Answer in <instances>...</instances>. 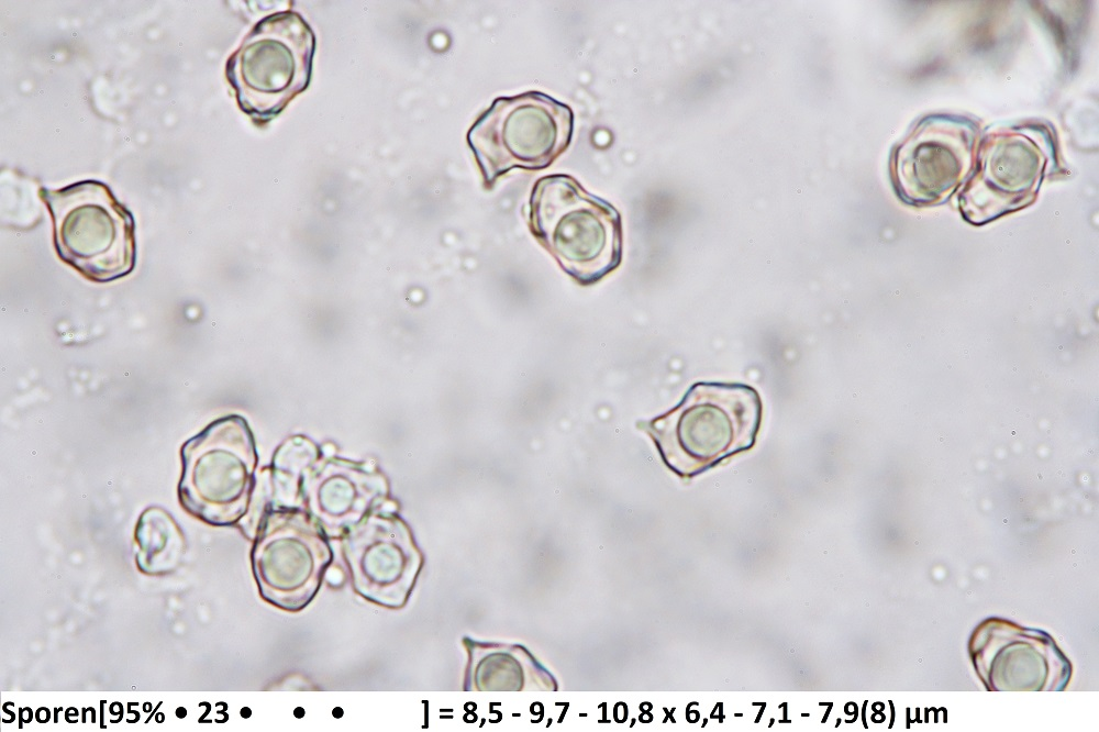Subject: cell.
Wrapping results in <instances>:
<instances>
[{
	"instance_id": "cell-1",
	"label": "cell",
	"mask_w": 1099,
	"mask_h": 732,
	"mask_svg": "<svg viewBox=\"0 0 1099 732\" xmlns=\"http://www.w3.org/2000/svg\"><path fill=\"white\" fill-rule=\"evenodd\" d=\"M761 420V397L751 386L701 381L642 429L670 469L692 477L753 447Z\"/></svg>"
},
{
	"instance_id": "cell-2",
	"label": "cell",
	"mask_w": 1099,
	"mask_h": 732,
	"mask_svg": "<svg viewBox=\"0 0 1099 732\" xmlns=\"http://www.w3.org/2000/svg\"><path fill=\"white\" fill-rule=\"evenodd\" d=\"M530 225L560 267L581 284L599 280L621 260L619 213L569 176L537 180L530 200Z\"/></svg>"
},
{
	"instance_id": "cell-3",
	"label": "cell",
	"mask_w": 1099,
	"mask_h": 732,
	"mask_svg": "<svg viewBox=\"0 0 1099 732\" xmlns=\"http://www.w3.org/2000/svg\"><path fill=\"white\" fill-rule=\"evenodd\" d=\"M59 258L86 279L108 282L129 275L136 259L132 214L110 188L84 180L42 190Z\"/></svg>"
},
{
	"instance_id": "cell-4",
	"label": "cell",
	"mask_w": 1099,
	"mask_h": 732,
	"mask_svg": "<svg viewBox=\"0 0 1099 732\" xmlns=\"http://www.w3.org/2000/svg\"><path fill=\"white\" fill-rule=\"evenodd\" d=\"M315 38L293 11L259 21L231 56L226 76L241 109L257 122H267L307 89Z\"/></svg>"
},
{
	"instance_id": "cell-5",
	"label": "cell",
	"mask_w": 1099,
	"mask_h": 732,
	"mask_svg": "<svg viewBox=\"0 0 1099 732\" xmlns=\"http://www.w3.org/2000/svg\"><path fill=\"white\" fill-rule=\"evenodd\" d=\"M571 134L570 108L530 91L496 99L470 127L467 141L490 184L512 168L550 166L568 147Z\"/></svg>"
},
{
	"instance_id": "cell-6",
	"label": "cell",
	"mask_w": 1099,
	"mask_h": 732,
	"mask_svg": "<svg viewBox=\"0 0 1099 732\" xmlns=\"http://www.w3.org/2000/svg\"><path fill=\"white\" fill-rule=\"evenodd\" d=\"M181 461L179 496L188 511L213 524L234 523L245 512L257 456L244 418L210 423L182 445Z\"/></svg>"
},
{
	"instance_id": "cell-7",
	"label": "cell",
	"mask_w": 1099,
	"mask_h": 732,
	"mask_svg": "<svg viewBox=\"0 0 1099 732\" xmlns=\"http://www.w3.org/2000/svg\"><path fill=\"white\" fill-rule=\"evenodd\" d=\"M331 550L320 524L299 510L269 512L263 520L253 559L260 581L275 588L314 591Z\"/></svg>"
},
{
	"instance_id": "cell-8",
	"label": "cell",
	"mask_w": 1099,
	"mask_h": 732,
	"mask_svg": "<svg viewBox=\"0 0 1099 732\" xmlns=\"http://www.w3.org/2000/svg\"><path fill=\"white\" fill-rule=\"evenodd\" d=\"M312 518L329 534L357 524L387 493L384 476L374 468L338 458L314 462L303 475Z\"/></svg>"
},
{
	"instance_id": "cell-9",
	"label": "cell",
	"mask_w": 1099,
	"mask_h": 732,
	"mask_svg": "<svg viewBox=\"0 0 1099 732\" xmlns=\"http://www.w3.org/2000/svg\"><path fill=\"white\" fill-rule=\"evenodd\" d=\"M343 546L357 586H410L419 553L399 518L366 515L347 531Z\"/></svg>"
},
{
	"instance_id": "cell-10",
	"label": "cell",
	"mask_w": 1099,
	"mask_h": 732,
	"mask_svg": "<svg viewBox=\"0 0 1099 732\" xmlns=\"http://www.w3.org/2000/svg\"><path fill=\"white\" fill-rule=\"evenodd\" d=\"M948 441V435L944 432H940L935 435V443L940 446H944Z\"/></svg>"
}]
</instances>
